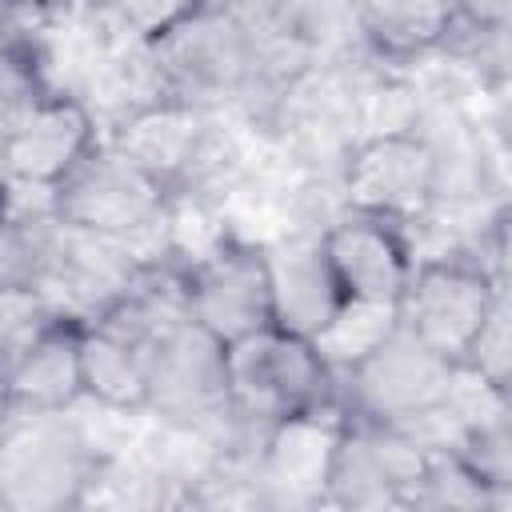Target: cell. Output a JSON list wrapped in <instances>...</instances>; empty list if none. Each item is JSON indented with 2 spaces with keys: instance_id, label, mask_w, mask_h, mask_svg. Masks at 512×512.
Masks as SVG:
<instances>
[{
  "instance_id": "obj_1",
  "label": "cell",
  "mask_w": 512,
  "mask_h": 512,
  "mask_svg": "<svg viewBox=\"0 0 512 512\" xmlns=\"http://www.w3.org/2000/svg\"><path fill=\"white\" fill-rule=\"evenodd\" d=\"M228 380L232 400L216 428L228 456H260L272 428L288 416L340 408L336 372L308 336L280 324L228 344Z\"/></svg>"
},
{
  "instance_id": "obj_2",
  "label": "cell",
  "mask_w": 512,
  "mask_h": 512,
  "mask_svg": "<svg viewBox=\"0 0 512 512\" xmlns=\"http://www.w3.org/2000/svg\"><path fill=\"white\" fill-rule=\"evenodd\" d=\"M152 52L172 100L240 112L260 64V28L236 0H200L152 36Z\"/></svg>"
},
{
  "instance_id": "obj_3",
  "label": "cell",
  "mask_w": 512,
  "mask_h": 512,
  "mask_svg": "<svg viewBox=\"0 0 512 512\" xmlns=\"http://www.w3.org/2000/svg\"><path fill=\"white\" fill-rule=\"evenodd\" d=\"M96 452L84 440L76 412H12L4 408L0 440V508L60 512L80 508Z\"/></svg>"
},
{
  "instance_id": "obj_4",
  "label": "cell",
  "mask_w": 512,
  "mask_h": 512,
  "mask_svg": "<svg viewBox=\"0 0 512 512\" xmlns=\"http://www.w3.org/2000/svg\"><path fill=\"white\" fill-rule=\"evenodd\" d=\"M164 204L168 188L108 136H100L96 148L56 184V212L64 224L120 240L156 224Z\"/></svg>"
},
{
  "instance_id": "obj_5",
  "label": "cell",
  "mask_w": 512,
  "mask_h": 512,
  "mask_svg": "<svg viewBox=\"0 0 512 512\" xmlns=\"http://www.w3.org/2000/svg\"><path fill=\"white\" fill-rule=\"evenodd\" d=\"M448 376L452 360L432 352L400 324L376 352H368L356 368L336 376V392L348 420L400 424L408 416L436 408L448 392Z\"/></svg>"
},
{
  "instance_id": "obj_6",
  "label": "cell",
  "mask_w": 512,
  "mask_h": 512,
  "mask_svg": "<svg viewBox=\"0 0 512 512\" xmlns=\"http://www.w3.org/2000/svg\"><path fill=\"white\" fill-rule=\"evenodd\" d=\"M496 304V276L468 264L424 260L400 296V324L444 360L460 364L472 356Z\"/></svg>"
},
{
  "instance_id": "obj_7",
  "label": "cell",
  "mask_w": 512,
  "mask_h": 512,
  "mask_svg": "<svg viewBox=\"0 0 512 512\" xmlns=\"http://www.w3.org/2000/svg\"><path fill=\"white\" fill-rule=\"evenodd\" d=\"M228 400H232L228 344H220L208 328H200L188 316L152 352L148 412L184 424L220 428V420L228 416Z\"/></svg>"
},
{
  "instance_id": "obj_8",
  "label": "cell",
  "mask_w": 512,
  "mask_h": 512,
  "mask_svg": "<svg viewBox=\"0 0 512 512\" xmlns=\"http://www.w3.org/2000/svg\"><path fill=\"white\" fill-rule=\"evenodd\" d=\"M340 180L348 208L384 216L400 228L420 220L436 200V160L420 132L360 140Z\"/></svg>"
},
{
  "instance_id": "obj_9",
  "label": "cell",
  "mask_w": 512,
  "mask_h": 512,
  "mask_svg": "<svg viewBox=\"0 0 512 512\" xmlns=\"http://www.w3.org/2000/svg\"><path fill=\"white\" fill-rule=\"evenodd\" d=\"M188 308L200 328H208L220 344H236L260 328L276 324L272 284L264 248L228 240L220 252L188 268Z\"/></svg>"
},
{
  "instance_id": "obj_10",
  "label": "cell",
  "mask_w": 512,
  "mask_h": 512,
  "mask_svg": "<svg viewBox=\"0 0 512 512\" xmlns=\"http://www.w3.org/2000/svg\"><path fill=\"white\" fill-rule=\"evenodd\" d=\"M100 124L80 96H48L20 120L4 124V180L60 184L100 140Z\"/></svg>"
},
{
  "instance_id": "obj_11",
  "label": "cell",
  "mask_w": 512,
  "mask_h": 512,
  "mask_svg": "<svg viewBox=\"0 0 512 512\" xmlns=\"http://www.w3.org/2000/svg\"><path fill=\"white\" fill-rule=\"evenodd\" d=\"M344 428H348L344 408L300 412V416H288L272 428V436L264 440V448L256 456L268 508H276V504H324L332 460H336Z\"/></svg>"
},
{
  "instance_id": "obj_12",
  "label": "cell",
  "mask_w": 512,
  "mask_h": 512,
  "mask_svg": "<svg viewBox=\"0 0 512 512\" xmlns=\"http://www.w3.org/2000/svg\"><path fill=\"white\" fill-rule=\"evenodd\" d=\"M324 248L340 276L344 296L400 304L416 268L408 232L400 224L348 208L324 228Z\"/></svg>"
},
{
  "instance_id": "obj_13",
  "label": "cell",
  "mask_w": 512,
  "mask_h": 512,
  "mask_svg": "<svg viewBox=\"0 0 512 512\" xmlns=\"http://www.w3.org/2000/svg\"><path fill=\"white\" fill-rule=\"evenodd\" d=\"M264 260H268L276 324L312 340L344 304V288H340V276L328 260L324 232L320 236L300 232V236H284L276 244H264Z\"/></svg>"
},
{
  "instance_id": "obj_14",
  "label": "cell",
  "mask_w": 512,
  "mask_h": 512,
  "mask_svg": "<svg viewBox=\"0 0 512 512\" xmlns=\"http://www.w3.org/2000/svg\"><path fill=\"white\" fill-rule=\"evenodd\" d=\"M84 400V324L52 320L20 356L4 364V408L68 412Z\"/></svg>"
},
{
  "instance_id": "obj_15",
  "label": "cell",
  "mask_w": 512,
  "mask_h": 512,
  "mask_svg": "<svg viewBox=\"0 0 512 512\" xmlns=\"http://www.w3.org/2000/svg\"><path fill=\"white\" fill-rule=\"evenodd\" d=\"M216 116L220 112H208L184 100H160L136 112L132 120H124L116 132H108V140H116L140 168H148L172 192L192 176Z\"/></svg>"
},
{
  "instance_id": "obj_16",
  "label": "cell",
  "mask_w": 512,
  "mask_h": 512,
  "mask_svg": "<svg viewBox=\"0 0 512 512\" xmlns=\"http://www.w3.org/2000/svg\"><path fill=\"white\" fill-rule=\"evenodd\" d=\"M456 0H356L360 32L384 60H416L444 44Z\"/></svg>"
},
{
  "instance_id": "obj_17",
  "label": "cell",
  "mask_w": 512,
  "mask_h": 512,
  "mask_svg": "<svg viewBox=\"0 0 512 512\" xmlns=\"http://www.w3.org/2000/svg\"><path fill=\"white\" fill-rule=\"evenodd\" d=\"M148 368L152 356L128 336L84 324V396L116 408H148Z\"/></svg>"
},
{
  "instance_id": "obj_18",
  "label": "cell",
  "mask_w": 512,
  "mask_h": 512,
  "mask_svg": "<svg viewBox=\"0 0 512 512\" xmlns=\"http://www.w3.org/2000/svg\"><path fill=\"white\" fill-rule=\"evenodd\" d=\"M396 328H400V304H392V300L344 296V304H340L336 316L312 336V344H316V352L324 356V364L340 376V372L356 368L368 352H376Z\"/></svg>"
},
{
  "instance_id": "obj_19",
  "label": "cell",
  "mask_w": 512,
  "mask_h": 512,
  "mask_svg": "<svg viewBox=\"0 0 512 512\" xmlns=\"http://www.w3.org/2000/svg\"><path fill=\"white\" fill-rule=\"evenodd\" d=\"M60 212H32V216H4V288L40 292L48 280L60 244H64Z\"/></svg>"
},
{
  "instance_id": "obj_20",
  "label": "cell",
  "mask_w": 512,
  "mask_h": 512,
  "mask_svg": "<svg viewBox=\"0 0 512 512\" xmlns=\"http://www.w3.org/2000/svg\"><path fill=\"white\" fill-rule=\"evenodd\" d=\"M408 508H488V488L456 448H432L408 492Z\"/></svg>"
},
{
  "instance_id": "obj_21",
  "label": "cell",
  "mask_w": 512,
  "mask_h": 512,
  "mask_svg": "<svg viewBox=\"0 0 512 512\" xmlns=\"http://www.w3.org/2000/svg\"><path fill=\"white\" fill-rule=\"evenodd\" d=\"M456 452L480 476V484L488 488V500H492V492L512 488V408L504 404L496 416L472 424L460 436Z\"/></svg>"
},
{
  "instance_id": "obj_22",
  "label": "cell",
  "mask_w": 512,
  "mask_h": 512,
  "mask_svg": "<svg viewBox=\"0 0 512 512\" xmlns=\"http://www.w3.org/2000/svg\"><path fill=\"white\" fill-rule=\"evenodd\" d=\"M112 20L132 36H160L168 24H176L184 12H192L200 0H104Z\"/></svg>"
},
{
  "instance_id": "obj_23",
  "label": "cell",
  "mask_w": 512,
  "mask_h": 512,
  "mask_svg": "<svg viewBox=\"0 0 512 512\" xmlns=\"http://www.w3.org/2000/svg\"><path fill=\"white\" fill-rule=\"evenodd\" d=\"M496 280H512V192L500 208V232H496Z\"/></svg>"
},
{
  "instance_id": "obj_24",
  "label": "cell",
  "mask_w": 512,
  "mask_h": 512,
  "mask_svg": "<svg viewBox=\"0 0 512 512\" xmlns=\"http://www.w3.org/2000/svg\"><path fill=\"white\" fill-rule=\"evenodd\" d=\"M460 12H468L476 20H488V24L512 28V0H464Z\"/></svg>"
},
{
  "instance_id": "obj_25",
  "label": "cell",
  "mask_w": 512,
  "mask_h": 512,
  "mask_svg": "<svg viewBox=\"0 0 512 512\" xmlns=\"http://www.w3.org/2000/svg\"><path fill=\"white\" fill-rule=\"evenodd\" d=\"M500 392H504V404L512 408V376H508V380H500Z\"/></svg>"
},
{
  "instance_id": "obj_26",
  "label": "cell",
  "mask_w": 512,
  "mask_h": 512,
  "mask_svg": "<svg viewBox=\"0 0 512 512\" xmlns=\"http://www.w3.org/2000/svg\"><path fill=\"white\" fill-rule=\"evenodd\" d=\"M500 92H508V96H512V72H508V80H504V88H500Z\"/></svg>"
},
{
  "instance_id": "obj_27",
  "label": "cell",
  "mask_w": 512,
  "mask_h": 512,
  "mask_svg": "<svg viewBox=\"0 0 512 512\" xmlns=\"http://www.w3.org/2000/svg\"><path fill=\"white\" fill-rule=\"evenodd\" d=\"M504 284H508V288H512V280H504Z\"/></svg>"
}]
</instances>
